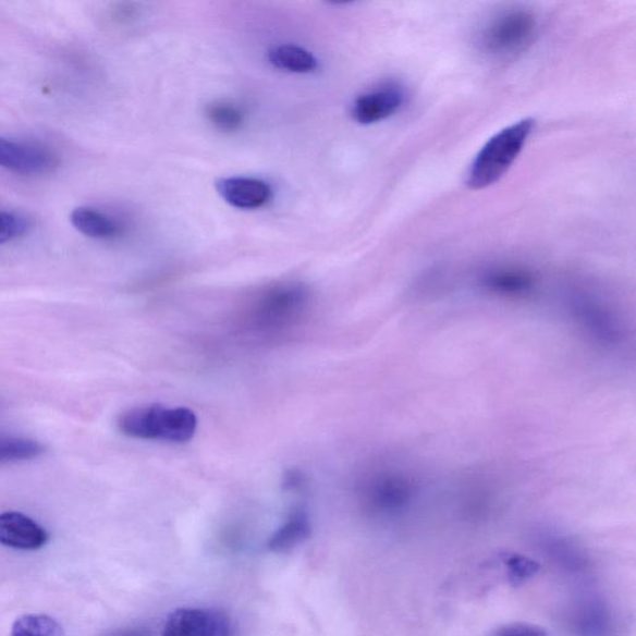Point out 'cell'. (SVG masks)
<instances>
[{
  "mask_svg": "<svg viewBox=\"0 0 636 636\" xmlns=\"http://www.w3.org/2000/svg\"><path fill=\"white\" fill-rule=\"evenodd\" d=\"M102 636H151V634L144 628H122L108 632Z\"/></svg>",
  "mask_w": 636,
  "mask_h": 636,
  "instance_id": "cell-21",
  "label": "cell"
},
{
  "mask_svg": "<svg viewBox=\"0 0 636 636\" xmlns=\"http://www.w3.org/2000/svg\"><path fill=\"white\" fill-rule=\"evenodd\" d=\"M311 535L310 518L303 509L291 512L285 524L270 537L268 547L271 552L285 553L294 550Z\"/></svg>",
  "mask_w": 636,
  "mask_h": 636,
  "instance_id": "cell-11",
  "label": "cell"
},
{
  "mask_svg": "<svg viewBox=\"0 0 636 636\" xmlns=\"http://www.w3.org/2000/svg\"><path fill=\"white\" fill-rule=\"evenodd\" d=\"M505 567L507 568L511 582L521 583L538 571V564L533 560L526 559L524 555L512 554L505 560Z\"/></svg>",
  "mask_w": 636,
  "mask_h": 636,
  "instance_id": "cell-19",
  "label": "cell"
},
{
  "mask_svg": "<svg viewBox=\"0 0 636 636\" xmlns=\"http://www.w3.org/2000/svg\"><path fill=\"white\" fill-rule=\"evenodd\" d=\"M58 166V157L48 148L0 137V167L8 171L39 175L54 171Z\"/></svg>",
  "mask_w": 636,
  "mask_h": 636,
  "instance_id": "cell-7",
  "label": "cell"
},
{
  "mask_svg": "<svg viewBox=\"0 0 636 636\" xmlns=\"http://www.w3.org/2000/svg\"><path fill=\"white\" fill-rule=\"evenodd\" d=\"M536 16L525 9L503 12L484 26L479 34L480 50L494 60H511L523 56L536 40Z\"/></svg>",
  "mask_w": 636,
  "mask_h": 636,
  "instance_id": "cell-4",
  "label": "cell"
},
{
  "mask_svg": "<svg viewBox=\"0 0 636 636\" xmlns=\"http://www.w3.org/2000/svg\"><path fill=\"white\" fill-rule=\"evenodd\" d=\"M29 232V223L20 216L0 210V245L15 241Z\"/></svg>",
  "mask_w": 636,
  "mask_h": 636,
  "instance_id": "cell-18",
  "label": "cell"
},
{
  "mask_svg": "<svg viewBox=\"0 0 636 636\" xmlns=\"http://www.w3.org/2000/svg\"><path fill=\"white\" fill-rule=\"evenodd\" d=\"M118 427L122 435L143 440L185 443L196 435V413L184 406L159 404L138 406L120 415Z\"/></svg>",
  "mask_w": 636,
  "mask_h": 636,
  "instance_id": "cell-3",
  "label": "cell"
},
{
  "mask_svg": "<svg viewBox=\"0 0 636 636\" xmlns=\"http://www.w3.org/2000/svg\"><path fill=\"white\" fill-rule=\"evenodd\" d=\"M490 636H549L542 626L529 623H511L494 629Z\"/></svg>",
  "mask_w": 636,
  "mask_h": 636,
  "instance_id": "cell-20",
  "label": "cell"
},
{
  "mask_svg": "<svg viewBox=\"0 0 636 636\" xmlns=\"http://www.w3.org/2000/svg\"><path fill=\"white\" fill-rule=\"evenodd\" d=\"M11 636H65L61 625L49 615L28 614L17 617Z\"/></svg>",
  "mask_w": 636,
  "mask_h": 636,
  "instance_id": "cell-17",
  "label": "cell"
},
{
  "mask_svg": "<svg viewBox=\"0 0 636 636\" xmlns=\"http://www.w3.org/2000/svg\"><path fill=\"white\" fill-rule=\"evenodd\" d=\"M206 117L215 129L233 134L244 126L245 114L236 103L231 101H213L206 108Z\"/></svg>",
  "mask_w": 636,
  "mask_h": 636,
  "instance_id": "cell-14",
  "label": "cell"
},
{
  "mask_svg": "<svg viewBox=\"0 0 636 636\" xmlns=\"http://www.w3.org/2000/svg\"><path fill=\"white\" fill-rule=\"evenodd\" d=\"M535 126V120L527 118L493 135L473 159L466 174L467 187L477 191L498 183L523 154Z\"/></svg>",
  "mask_w": 636,
  "mask_h": 636,
  "instance_id": "cell-2",
  "label": "cell"
},
{
  "mask_svg": "<svg viewBox=\"0 0 636 636\" xmlns=\"http://www.w3.org/2000/svg\"><path fill=\"white\" fill-rule=\"evenodd\" d=\"M268 59L273 68L293 74H310L318 66L317 59L310 51L291 44L271 48Z\"/></svg>",
  "mask_w": 636,
  "mask_h": 636,
  "instance_id": "cell-13",
  "label": "cell"
},
{
  "mask_svg": "<svg viewBox=\"0 0 636 636\" xmlns=\"http://www.w3.org/2000/svg\"><path fill=\"white\" fill-rule=\"evenodd\" d=\"M70 220L76 231L88 237L111 238L119 236L122 232L117 220L94 208H76Z\"/></svg>",
  "mask_w": 636,
  "mask_h": 636,
  "instance_id": "cell-12",
  "label": "cell"
},
{
  "mask_svg": "<svg viewBox=\"0 0 636 636\" xmlns=\"http://www.w3.org/2000/svg\"><path fill=\"white\" fill-rule=\"evenodd\" d=\"M406 100L404 87L396 83H387L364 93L352 103L353 120L360 125H374L388 120L400 111Z\"/></svg>",
  "mask_w": 636,
  "mask_h": 636,
  "instance_id": "cell-6",
  "label": "cell"
},
{
  "mask_svg": "<svg viewBox=\"0 0 636 636\" xmlns=\"http://www.w3.org/2000/svg\"><path fill=\"white\" fill-rule=\"evenodd\" d=\"M485 284L498 293L519 294L533 285V277L523 270L500 269L490 272Z\"/></svg>",
  "mask_w": 636,
  "mask_h": 636,
  "instance_id": "cell-16",
  "label": "cell"
},
{
  "mask_svg": "<svg viewBox=\"0 0 636 636\" xmlns=\"http://www.w3.org/2000/svg\"><path fill=\"white\" fill-rule=\"evenodd\" d=\"M217 191L228 205L243 210L262 208L272 199L271 185L252 176H228L218 181Z\"/></svg>",
  "mask_w": 636,
  "mask_h": 636,
  "instance_id": "cell-9",
  "label": "cell"
},
{
  "mask_svg": "<svg viewBox=\"0 0 636 636\" xmlns=\"http://www.w3.org/2000/svg\"><path fill=\"white\" fill-rule=\"evenodd\" d=\"M49 541L46 528L21 512L0 514V545L21 551H38Z\"/></svg>",
  "mask_w": 636,
  "mask_h": 636,
  "instance_id": "cell-8",
  "label": "cell"
},
{
  "mask_svg": "<svg viewBox=\"0 0 636 636\" xmlns=\"http://www.w3.org/2000/svg\"><path fill=\"white\" fill-rule=\"evenodd\" d=\"M162 636H233V625L222 612L182 608L167 617Z\"/></svg>",
  "mask_w": 636,
  "mask_h": 636,
  "instance_id": "cell-5",
  "label": "cell"
},
{
  "mask_svg": "<svg viewBox=\"0 0 636 636\" xmlns=\"http://www.w3.org/2000/svg\"><path fill=\"white\" fill-rule=\"evenodd\" d=\"M365 493L370 507L384 512L402 507L408 499L406 485L394 475L375 476L366 485Z\"/></svg>",
  "mask_w": 636,
  "mask_h": 636,
  "instance_id": "cell-10",
  "label": "cell"
},
{
  "mask_svg": "<svg viewBox=\"0 0 636 636\" xmlns=\"http://www.w3.org/2000/svg\"><path fill=\"white\" fill-rule=\"evenodd\" d=\"M310 291L297 282H284L256 295L244 314V326L253 334L272 335L293 330L310 310Z\"/></svg>",
  "mask_w": 636,
  "mask_h": 636,
  "instance_id": "cell-1",
  "label": "cell"
},
{
  "mask_svg": "<svg viewBox=\"0 0 636 636\" xmlns=\"http://www.w3.org/2000/svg\"><path fill=\"white\" fill-rule=\"evenodd\" d=\"M46 448L28 438L0 437V464L33 461Z\"/></svg>",
  "mask_w": 636,
  "mask_h": 636,
  "instance_id": "cell-15",
  "label": "cell"
}]
</instances>
